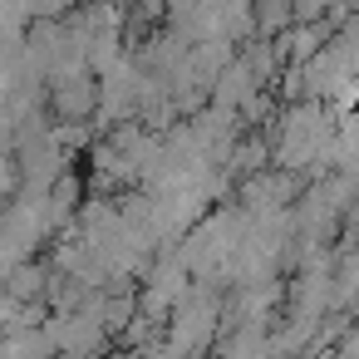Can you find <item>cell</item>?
Here are the masks:
<instances>
[{
	"mask_svg": "<svg viewBox=\"0 0 359 359\" xmlns=\"http://www.w3.org/2000/svg\"><path fill=\"white\" fill-rule=\"evenodd\" d=\"M50 280H55V266H45V261H20V266L11 271V280H6V295H11L15 305H45V300H50Z\"/></svg>",
	"mask_w": 359,
	"mask_h": 359,
	"instance_id": "cell-1",
	"label": "cell"
},
{
	"mask_svg": "<svg viewBox=\"0 0 359 359\" xmlns=\"http://www.w3.org/2000/svg\"><path fill=\"white\" fill-rule=\"evenodd\" d=\"M45 197H50V217H55V226L69 231L74 217H79V207H84V177H79V172H65Z\"/></svg>",
	"mask_w": 359,
	"mask_h": 359,
	"instance_id": "cell-2",
	"label": "cell"
},
{
	"mask_svg": "<svg viewBox=\"0 0 359 359\" xmlns=\"http://www.w3.org/2000/svg\"><path fill=\"white\" fill-rule=\"evenodd\" d=\"M60 349H55V339H50V330L40 325V330H11L6 334V344H0V359H55Z\"/></svg>",
	"mask_w": 359,
	"mask_h": 359,
	"instance_id": "cell-3",
	"label": "cell"
},
{
	"mask_svg": "<svg viewBox=\"0 0 359 359\" xmlns=\"http://www.w3.org/2000/svg\"><path fill=\"white\" fill-rule=\"evenodd\" d=\"M251 11H256V35L261 40H280V30L295 20V0H251Z\"/></svg>",
	"mask_w": 359,
	"mask_h": 359,
	"instance_id": "cell-4",
	"label": "cell"
},
{
	"mask_svg": "<svg viewBox=\"0 0 359 359\" xmlns=\"http://www.w3.org/2000/svg\"><path fill=\"white\" fill-rule=\"evenodd\" d=\"M330 6V0H295V20L300 25H320V11Z\"/></svg>",
	"mask_w": 359,
	"mask_h": 359,
	"instance_id": "cell-5",
	"label": "cell"
}]
</instances>
